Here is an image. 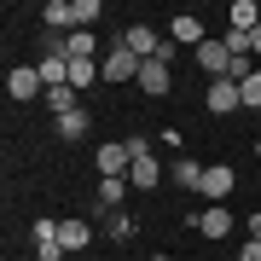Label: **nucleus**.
Masks as SVG:
<instances>
[{
    "label": "nucleus",
    "instance_id": "f257e3e1",
    "mask_svg": "<svg viewBox=\"0 0 261 261\" xmlns=\"http://www.w3.org/2000/svg\"><path fill=\"white\" fill-rule=\"evenodd\" d=\"M140 70H145V58H134L122 41L105 53V82H140Z\"/></svg>",
    "mask_w": 261,
    "mask_h": 261
},
{
    "label": "nucleus",
    "instance_id": "f03ea898",
    "mask_svg": "<svg viewBox=\"0 0 261 261\" xmlns=\"http://www.w3.org/2000/svg\"><path fill=\"white\" fill-rule=\"evenodd\" d=\"M6 93H12V99H41L47 82H41L35 64H12V70H6Z\"/></svg>",
    "mask_w": 261,
    "mask_h": 261
},
{
    "label": "nucleus",
    "instance_id": "7ed1b4c3",
    "mask_svg": "<svg viewBox=\"0 0 261 261\" xmlns=\"http://www.w3.org/2000/svg\"><path fill=\"white\" fill-rule=\"evenodd\" d=\"M192 226L203 238H226V232H232V209H226V203H203V209L192 215Z\"/></svg>",
    "mask_w": 261,
    "mask_h": 261
},
{
    "label": "nucleus",
    "instance_id": "20e7f679",
    "mask_svg": "<svg viewBox=\"0 0 261 261\" xmlns=\"http://www.w3.org/2000/svg\"><path fill=\"white\" fill-rule=\"evenodd\" d=\"M203 111H215V116H232V111H244V93H238V82H209V99H203Z\"/></svg>",
    "mask_w": 261,
    "mask_h": 261
},
{
    "label": "nucleus",
    "instance_id": "39448f33",
    "mask_svg": "<svg viewBox=\"0 0 261 261\" xmlns=\"http://www.w3.org/2000/svg\"><path fill=\"white\" fill-rule=\"evenodd\" d=\"M197 197H209V203H226V197H232V168H226V163H209V168H203V186H197Z\"/></svg>",
    "mask_w": 261,
    "mask_h": 261
},
{
    "label": "nucleus",
    "instance_id": "423d86ee",
    "mask_svg": "<svg viewBox=\"0 0 261 261\" xmlns=\"http://www.w3.org/2000/svg\"><path fill=\"white\" fill-rule=\"evenodd\" d=\"M168 41L174 47H203V18H192V12H180V18H168Z\"/></svg>",
    "mask_w": 261,
    "mask_h": 261
},
{
    "label": "nucleus",
    "instance_id": "0eeeda50",
    "mask_svg": "<svg viewBox=\"0 0 261 261\" xmlns=\"http://www.w3.org/2000/svg\"><path fill=\"white\" fill-rule=\"evenodd\" d=\"M197 64H203L209 82H221V75L232 70V53H226V41H203V47H197Z\"/></svg>",
    "mask_w": 261,
    "mask_h": 261
},
{
    "label": "nucleus",
    "instance_id": "6e6552de",
    "mask_svg": "<svg viewBox=\"0 0 261 261\" xmlns=\"http://www.w3.org/2000/svg\"><path fill=\"white\" fill-rule=\"evenodd\" d=\"M93 163H99V180H116V174L128 180V168H134L128 145H99V157H93Z\"/></svg>",
    "mask_w": 261,
    "mask_h": 261
},
{
    "label": "nucleus",
    "instance_id": "1a4fd4ad",
    "mask_svg": "<svg viewBox=\"0 0 261 261\" xmlns=\"http://www.w3.org/2000/svg\"><path fill=\"white\" fill-rule=\"evenodd\" d=\"M41 23H47L53 35H70L75 29V6L70 0H47V6H41Z\"/></svg>",
    "mask_w": 261,
    "mask_h": 261
},
{
    "label": "nucleus",
    "instance_id": "9d476101",
    "mask_svg": "<svg viewBox=\"0 0 261 261\" xmlns=\"http://www.w3.org/2000/svg\"><path fill=\"white\" fill-rule=\"evenodd\" d=\"M168 87H174V75H168V64H157V58H151V64L140 70V93H145V99H163Z\"/></svg>",
    "mask_w": 261,
    "mask_h": 261
},
{
    "label": "nucleus",
    "instance_id": "9b49d317",
    "mask_svg": "<svg viewBox=\"0 0 261 261\" xmlns=\"http://www.w3.org/2000/svg\"><path fill=\"white\" fill-rule=\"evenodd\" d=\"M93 82H105V64H99V58H70V87H75V93H87Z\"/></svg>",
    "mask_w": 261,
    "mask_h": 261
},
{
    "label": "nucleus",
    "instance_id": "f8f14e48",
    "mask_svg": "<svg viewBox=\"0 0 261 261\" xmlns=\"http://www.w3.org/2000/svg\"><path fill=\"white\" fill-rule=\"evenodd\" d=\"M157 180H163V163L157 157H140V163L128 168V186L134 192H157Z\"/></svg>",
    "mask_w": 261,
    "mask_h": 261
},
{
    "label": "nucleus",
    "instance_id": "ddd939ff",
    "mask_svg": "<svg viewBox=\"0 0 261 261\" xmlns=\"http://www.w3.org/2000/svg\"><path fill=\"white\" fill-rule=\"evenodd\" d=\"M128 192H134V186H128L122 174H116V180H99V215H116L122 203H128Z\"/></svg>",
    "mask_w": 261,
    "mask_h": 261
},
{
    "label": "nucleus",
    "instance_id": "4468645a",
    "mask_svg": "<svg viewBox=\"0 0 261 261\" xmlns=\"http://www.w3.org/2000/svg\"><path fill=\"white\" fill-rule=\"evenodd\" d=\"M226 23L250 35V29H261V6H255V0H232V6H226Z\"/></svg>",
    "mask_w": 261,
    "mask_h": 261
},
{
    "label": "nucleus",
    "instance_id": "2eb2a0df",
    "mask_svg": "<svg viewBox=\"0 0 261 261\" xmlns=\"http://www.w3.org/2000/svg\"><path fill=\"white\" fill-rule=\"evenodd\" d=\"M87 238H93L87 221H58V244H64V250H87Z\"/></svg>",
    "mask_w": 261,
    "mask_h": 261
},
{
    "label": "nucleus",
    "instance_id": "dca6fc26",
    "mask_svg": "<svg viewBox=\"0 0 261 261\" xmlns=\"http://www.w3.org/2000/svg\"><path fill=\"white\" fill-rule=\"evenodd\" d=\"M87 128H93V116H87V111L58 116V140H87Z\"/></svg>",
    "mask_w": 261,
    "mask_h": 261
},
{
    "label": "nucleus",
    "instance_id": "f3484780",
    "mask_svg": "<svg viewBox=\"0 0 261 261\" xmlns=\"http://www.w3.org/2000/svg\"><path fill=\"white\" fill-rule=\"evenodd\" d=\"M64 53H70V58H93V53H99L93 29H70V35H64Z\"/></svg>",
    "mask_w": 261,
    "mask_h": 261
},
{
    "label": "nucleus",
    "instance_id": "a211bd4d",
    "mask_svg": "<svg viewBox=\"0 0 261 261\" xmlns=\"http://www.w3.org/2000/svg\"><path fill=\"white\" fill-rule=\"evenodd\" d=\"M203 168H209V163H197V157H180V163H174V180H180L186 192H197V186H203Z\"/></svg>",
    "mask_w": 261,
    "mask_h": 261
},
{
    "label": "nucleus",
    "instance_id": "6ab92c4d",
    "mask_svg": "<svg viewBox=\"0 0 261 261\" xmlns=\"http://www.w3.org/2000/svg\"><path fill=\"white\" fill-rule=\"evenodd\" d=\"M47 111H53V116L82 111V93H75V87H53V93H47Z\"/></svg>",
    "mask_w": 261,
    "mask_h": 261
},
{
    "label": "nucleus",
    "instance_id": "aec40b11",
    "mask_svg": "<svg viewBox=\"0 0 261 261\" xmlns=\"http://www.w3.org/2000/svg\"><path fill=\"white\" fill-rule=\"evenodd\" d=\"M238 93H244V111H255V116H261V64L238 82Z\"/></svg>",
    "mask_w": 261,
    "mask_h": 261
},
{
    "label": "nucleus",
    "instance_id": "412c9836",
    "mask_svg": "<svg viewBox=\"0 0 261 261\" xmlns=\"http://www.w3.org/2000/svg\"><path fill=\"white\" fill-rule=\"evenodd\" d=\"M70 6H75V29H93V23L105 18V6H99V0H70Z\"/></svg>",
    "mask_w": 261,
    "mask_h": 261
},
{
    "label": "nucleus",
    "instance_id": "4be33fe9",
    "mask_svg": "<svg viewBox=\"0 0 261 261\" xmlns=\"http://www.w3.org/2000/svg\"><path fill=\"white\" fill-rule=\"evenodd\" d=\"M105 232H111V238H128V232H134V215H122V209L105 215Z\"/></svg>",
    "mask_w": 261,
    "mask_h": 261
},
{
    "label": "nucleus",
    "instance_id": "5701e85b",
    "mask_svg": "<svg viewBox=\"0 0 261 261\" xmlns=\"http://www.w3.org/2000/svg\"><path fill=\"white\" fill-rule=\"evenodd\" d=\"M29 232H35V244H58V221H47V215H41Z\"/></svg>",
    "mask_w": 261,
    "mask_h": 261
},
{
    "label": "nucleus",
    "instance_id": "b1692460",
    "mask_svg": "<svg viewBox=\"0 0 261 261\" xmlns=\"http://www.w3.org/2000/svg\"><path fill=\"white\" fill-rule=\"evenodd\" d=\"M122 145H128V157H134V163L151 157V140H145V134H134V140H122Z\"/></svg>",
    "mask_w": 261,
    "mask_h": 261
},
{
    "label": "nucleus",
    "instance_id": "393cba45",
    "mask_svg": "<svg viewBox=\"0 0 261 261\" xmlns=\"http://www.w3.org/2000/svg\"><path fill=\"white\" fill-rule=\"evenodd\" d=\"M35 261H64V244H35Z\"/></svg>",
    "mask_w": 261,
    "mask_h": 261
},
{
    "label": "nucleus",
    "instance_id": "a878e982",
    "mask_svg": "<svg viewBox=\"0 0 261 261\" xmlns=\"http://www.w3.org/2000/svg\"><path fill=\"white\" fill-rule=\"evenodd\" d=\"M238 261H261V238H250V244H244V250H238Z\"/></svg>",
    "mask_w": 261,
    "mask_h": 261
},
{
    "label": "nucleus",
    "instance_id": "bb28decb",
    "mask_svg": "<svg viewBox=\"0 0 261 261\" xmlns=\"http://www.w3.org/2000/svg\"><path fill=\"white\" fill-rule=\"evenodd\" d=\"M250 58H261V29H250Z\"/></svg>",
    "mask_w": 261,
    "mask_h": 261
},
{
    "label": "nucleus",
    "instance_id": "cd10ccee",
    "mask_svg": "<svg viewBox=\"0 0 261 261\" xmlns=\"http://www.w3.org/2000/svg\"><path fill=\"white\" fill-rule=\"evenodd\" d=\"M250 238H261V215H250Z\"/></svg>",
    "mask_w": 261,
    "mask_h": 261
},
{
    "label": "nucleus",
    "instance_id": "c85d7f7f",
    "mask_svg": "<svg viewBox=\"0 0 261 261\" xmlns=\"http://www.w3.org/2000/svg\"><path fill=\"white\" fill-rule=\"evenodd\" d=\"M151 261H174V255H151Z\"/></svg>",
    "mask_w": 261,
    "mask_h": 261
}]
</instances>
